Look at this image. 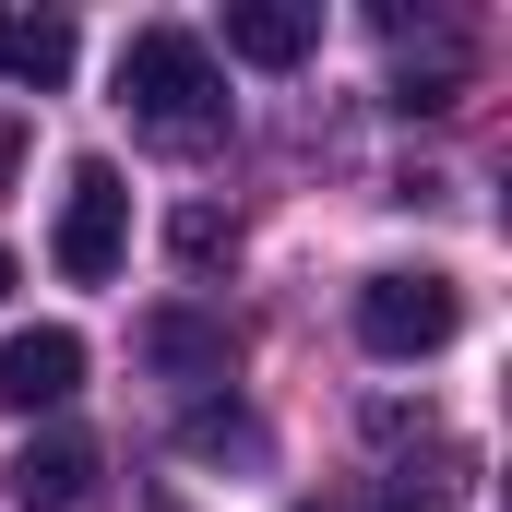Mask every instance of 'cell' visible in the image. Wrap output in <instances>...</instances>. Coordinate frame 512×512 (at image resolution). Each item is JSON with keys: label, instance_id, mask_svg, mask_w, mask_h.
Returning <instances> with one entry per match:
<instances>
[{"label": "cell", "instance_id": "obj_1", "mask_svg": "<svg viewBox=\"0 0 512 512\" xmlns=\"http://www.w3.org/2000/svg\"><path fill=\"white\" fill-rule=\"evenodd\" d=\"M120 108H131L143 143L203 155V143H227V72H215V48L191 24H143L120 48Z\"/></svg>", "mask_w": 512, "mask_h": 512}, {"label": "cell", "instance_id": "obj_2", "mask_svg": "<svg viewBox=\"0 0 512 512\" xmlns=\"http://www.w3.org/2000/svg\"><path fill=\"white\" fill-rule=\"evenodd\" d=\"M453 334H465L453 274H370V286H358V346H370V358H441Z\"/></svg>", "mask_w": 512, "mask_h": 512}, {"label": "cell", "instance_id": "obj_3", "mask_svg": "<svg viewBox=\"0 0 512 512\" xmlns=\"http://www.w3.org/2000/svg\"><path fill=\"white\" fill-rule=\"evenodd\" d=\"M60 274L72 286H108L131 251V191H120V167H72V191H60Z\"/></svg>", "mask_w": 512, "mask_h": 512}, {"label": "cell", "instance_id": "obj_4", "mask_svg": "<svg viewBox=\"0 0 512 512\" xmlns=\"http://www.w3.org/2000/svg\"><path fill=\"white\" fill-rule=\"evenodd\" d=\"M0 489H12V512H84L96 501V441H84V429H36V441L0 465Z\"/></svg>", "mask_w": 512, "mask_h": 512}, {"label": "cell", "instance_id": "obj_5", "mask_svg": "<svg viewBox=\"0 0 512 512\" xmlns=\"http://www.w3.org/2000/svg\"><path fill=\"white\" fill-rule=\"evenodd\" d=\"M84 393V334H60V322H36V334H12L0 346V405H72Z\"/></svg>", "mask_w": 512, "mask_h": 512}, {"label": "cell", "instance_id": "obj_6", "mask_svg": "<svg viewBox=\"0 0 512 512\" xmlns=\"http://www.w3.org/2000/svg\"><path fill=\"white\" fill-rule=\"evenodd\" d=\"M322 48V0H227V60L251 72H286Z\"/></svg>", "mask_w": 512, "mask_h": 512}, {"label": "cell", "instance_id": "obj_7", "mask_svg": "<svg viewBox=\"0 0 512 512\" xmlns=\"http://www.w3.org/2000/svg\"><path fill=\"white\" fill-rule=\"evenodd\" d=\"M143 358H155V370H203V382H227L239 334H227V322H203V310H155V322H143Z\"/></svg>", "mask_w": 512, "mask_h": 512}, {"label": "cell", "instance_id": "obj_8", "mask_svg": "<svg viewBox=\"0 0 512 512\" xmlns=\"http://www.w3.org/2000/svg\"><path fill=\"white\" fill-rule=\"evenodd\" d=\"M0 72L12 84H60L72 72V24L60 12H0Z\"/></svg>", "mask_w": 512, "mask_h": 512}, {"label": "cell", "instance_id": "obj_9", "mask_svg": "<svg viewBox=\"0 0 512 512\" xmlns=\"http://www.w3.org/2000/svg\"><path fill=\"white\" fill-rule=\"evenodd\" d=\"M191 453H262V429L239 417V405H191V429H179Z\"/></svg>", "mask_w": 512, "mask_h": 512}, {"label": "cell", "instance_id": "obj_10", "mask_svg": "<svg viewBox=\"0 0 512 512\" xmlns=\"http://www.w3.org/2000/svg\"><path fill=\"white\" fill-rule=\"evenodd\" d=\"M227 251V215H179V262H215Z\"/></svg>", "mask_w": 512, "mask_h": 512}, {"label": "cell", "instance_id": "obj_11", "mask_svg": "<svg viewBox=\"0 0 512 512\" xmlns=\"http://www.w3.org/2000/svg\"><path fill=\"white\" fill-rule=\"evenodd\" d=\"M0 298H12V251H0Z\"/></svg>", "mask_w": 512, "mask_h": 512}]
</instances>
